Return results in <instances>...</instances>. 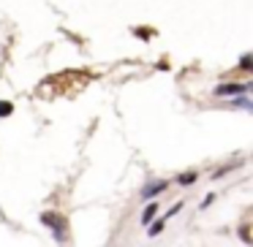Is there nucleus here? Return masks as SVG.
<instances>
[{"mask_svg": "<svg viewBox=\"0 0 253 247\" xmlns=\"http://www.w3.org/2000/svg\"><path fill=\"white\" fill-rule=\"evenodd\" d=\"M41 223L49 225V228H52V236H55L60 245L68 239V223H66V217H63V214H57V212H44V214H41Z\"/></svg>", "mask_w": 253, "mask_h": 247, "instance_id": "nucleus-1", "label": "nucleus"}, {"mask_svg": "<svg viewBox=\"0 0 253 247\" xmlns=\"http://www.w3.org/2000/svg\"><path fill=\"white\" fill-rule=\"evenodd\" d=\"M166 190V182L164 179H155V182H147V185L142 187V198H155L158 193Z\"/></svg>", "mask_w": 253, "mask_h": 247, "instance_id": "nucleus-2", "label": "nucleus"}, {"mask_svg": "<svg viewBox=\"0 0 253 247\" xmlns=\"http://www.w3.org/2000/svg\"><path fill=\"white\" fill-rule=\"evenodd\" d=\"M248 90V84H218L215 87V95H240V93H245Z\"/></svg>", "mask_w": 253, "mask_h": 247, "instance_id": "nucleus-3", "label": "nucleus"}, {"mask_svg": "<svg viewBox=\"0 0 253 247\" xmlns=\"http://www.w3.org/2000/svg\"><path fill=\"white\" fill-rule=\"evenodd\" d=\"M158 204H147V207H144V212H142V225H150L155 220V214H158Z\"/></svg>", "mask_w": 253, "mask_h": 247, "instance_id": "nucleus-4", "label": "nucleus"}, {"mask_svg": "<svg viewBox=\"0 0 253 247\" xmlns=\"http://www.w3.org/2000/svg\"><path fill=\"white\" fill-rule=\"evenodd\" d=\"M164 225H166V217H161V220H153V223H150V231H147V234H150V236H158L161 231H164Z\"/></svg>", "mask_w": 253, "mask_h": 247, "instance_id": "nucleus-5", "label": "nucleus"}, {"mask_svg": "<svg viewBox=\"0 0 253 247\" xmlns=\"http://www.w3.org/2000/svg\"><path fill=\"white\" fill-rule=\"evenodd\" d=\"M177 182H180V185H193V182H196V171H188V174H180V176H177Z\"/></svg>", "mask_w": 253, "mask_h": 247, "instance_id": "nucleus-6", "label": "nucleus"}, {"mask_svg": "<svg viewBox=\"0 0 253 247\" xmlns=\"http://www.w3.org/2000/svg\"><path fill=\"white\" fill-rule=\"evenodd\" d=\"M14 111V104L11 101H0V117H8Z\"/></svg>", "mask_w": 253, "mask_h": 247, "instance_id": "nucleus-7", "label": "nucleus"}, {"mask_svg": "<svg viewBox=\"0 0 253 247\" xmlns=\"http://www.w3.org/2000/svg\"><path fill=\"white\" fill-rule=\"evenodd\" d=\"M234 106H240V109H245V111H251V109H253V104L245 98V95H240V98L234 101Z\"/></svg>", "mask_w": 253, "mask_h": 247, "instance_id": "nucleus-8", "label": "nucleus"}, {"mask_svg": "<svg viewBox=\"0 0 253 247\" xmlns=\"http://www.w3.org/2000/svg\"><path fill=\"white\" fill-rule=\"evenodd\" d=\"M133 33H136L139 38H144V41H150V38H153V30H144V28H136Z\"/></svg>", "mask_w": 253, "mask_h": 247, "instance_id": "nucleus-9", "label": "nucleus"}, {"mask_svg": "<svg viewBox=\"0 0 253 247\" xmlns=\"http://www.w3.org/2000/svg\"><path fill=\"white\" fill-rule=\"evenodd\" d=\"M248 231H251V228H248V225H242V228H240V236H242V242H245V245H251V234H248Z\"/></svg>", "mask_w": 253, "mask_h": 247, "instance_id": "nucleus-10", "label": "nucleus"}, {"mask_svg": "<svg viewBox=\"0 0 253 247\" xmlns=\"http://www.w3.org/2000/svg\"><path fill=\"white\" fill-rule=\"evenodd\" d=\"M240 66L245 68V71H251V68H253V60H251V55H245V57H242V63H240Z\"/></svg>", "mask_w": 253, "mask_h": 247, "instance_id": "nucleus-11", "label": "nucleus"}, {"mask_svg": "<svg viewBox=\"0 0 253 247\" xmlns=\"http://www.w3.org/2000/svg\"><path fill=\"white\" fill-rule=\"evenodd\" d=\"M212 201H215V196H212V193H210V196H207V198H204V201H202V207L207 209V207H210V204H212Z\"/></svg>", "mask_w": 253, "mask_h": 247, "instance_id": "nucleus-12", "label": "nucleus"}]
</instances>
